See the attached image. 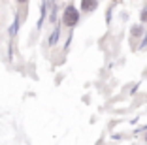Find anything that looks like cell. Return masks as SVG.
<instances>
[{
  "label": "cell",
  "instance_id": "1",
  "mask_svg": "<svg viewBox=\"0 0 147 145\" xmlns=\"http://www.w3.org/2000/svg\"><path fill=\"white\" fill-rule=\"evenodd\" d=\"M62 19H64V25H66V26H74L76 23H78V19H79L78 9L74 8V6H68V8L64 9V15H62Z\"/></svg>",
  "mask_w": 147,
  "mask_h": 145
},
{
  "label": "cell",
  "instance_id": "5",
  "mask_svg": "<svg viewBox=\"0 0 147 145\" xmlns=\"http://www.w3.org/2000/svg\"><path fill=\"white\" fill-rule=\"evenodd\" d=\"M145 140H147V138H145Z\"/></svg>",
  "mask_w": 147,
  "mask_h": 145
},
{
  "label": "cell",
  "instance_id": "4",
  "mask_svg": "<svg viewBox=\"0 0 147 145\" xmlns=\"http://www.w3.org/2000/svg\"><path fill=\"white\" fill-rule=\"evenodd\" d=\"M19 4H25V2H28V0H17Z\"/></svg>",
  "mask_w": 147,
  "mask_h": 145
},
{
  "label": "cell",
  "instance_id": "2",
  "mask_svg": "<svg viewBox=\"0 0 147 145\" xmlns=\"http://www.w3.org/2000/svg\"><path fill=\"white\" fill-rule=\"evenodd\" d=\"M96 0H81V8H83V11H92V9L96 8Z\"/></svg>",
  "mask_w": 147,
  "mask_h": 145
},
{
  "label": "cell",
  "instance_id": "3",
  "mask_svg": "<svg viewBox=\"0 0 147 145\" xmlns=\"http://www.w3.org/2000/svg\"><path fill=\"white\" fill-rule=\"evenodd\" d=\"M142 19H143V21L147 23V8H145V9H143V11H142Z\"/></svg>",
  "mask_w": 147,
  "mask_h": 145
}]
</instances>
